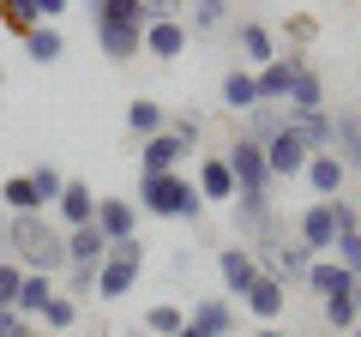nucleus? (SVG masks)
<instances>
[{
    "mask_svg": "<svg viewBox=\"0 0 361 337\" xmlns=\"http://www.w3.org/2000/svg\"><path fill=\"white\" fill-rule=\"evenodd\" d=\"M331 151H337V163H343V168H361V115H337Z\"/></svg>",
    "mask_w": 361,
    "mask_h": 337,
    "instance_id": "29",
    "label": "nucleus"
},
{
    "mask_svg": "<svg viewBox=\"0 0 361 337\" xmlns=\"http://www.w3.org/2000/svg\"><path fill=\"white\" fill-rule=\"evenodd\" d=\"M187 42H193L187 18H157V25H145V54H151V61H180Z\"/></svg>",
    "mask_w": 361,
    "mask_h": 337,
    "instance_id": "14",
    "label": "nucleus"
},
{
    "mask_svg": "<svg viewBox=\"0 0 361 337\" xmlns=\"http://www.w3.org/2000/svg\"><path fill=\"white\" fill-rule=\"evenodd\" d=\"M18 289H25V265L0 253V307H18Z\"/></svg>",
    "mask_w": 361,
    "mask_h": 337,
    "instance_id": "36",
    "label": "nucleus"
},
{
    "mask_svg": "<svg viewBox=\"0 0 361 337\" xmlns=\"http://www.w3.org/2000/svg\"><path fill=\"white\" fill-rule=\"evenodd\" d=\"M235 49H241V66L247 73H259L265 61H277V37H271L259 18H247V25H235Z\"/></svg>",
    "mask_w": 361,
    "mask_h": 337,
    "instance_id": "17",
    "label": "nucleus"
},
{
    "mask_svg": "<svg viewBox=\"0 0 361 337\" xmlns=\"http://www.w3.org/2000/svg\"><path fill=\"white\" fill-rule=\"evenodd\" d=\"M301 181L313 187V199H343L349 168L337 163V151H313V157H307V175H301Z\"/></svg>",
    "mask_w": 361,
    "mask_h": 337,
    "instance_id": "15",
    "label": "nucleus"
},
{
    "mask_svg": "<svg viewBox=\"0 0 361 337\" xmlns=\"http://www.w3.org/2000/svg\"><path fill=\"white\" fill-rule=\"evenodd\" d=\"M127 133H139V139L169 133V109L157 103V97H133V103H127Z\"/></svg>",
    "mask_w": 361,
    "mask_h": 337,
    "instance_id": "24",
    "label": "nucleus"
},
{
    "mask_svg": "<svg viewBox=\"0 0 361 337\" xmlns=\"http://www.w3.org/2000/svg\"><path fill=\"white\" fill-rule=\"evenodd\" d=\"M307 157H313V145H307V133L289 121L277 139L265 145V163H271V181H295V175H307Z\"/></svg>",
    "mask_w": 361,
    "mask_h": 337,
    "instance_id": "4",
    "label": "nucleus"
},
{
    "mask_svg": "<svg viewBox=\"0 0 361 337\" xmlns=\"http://www.w3.org/2000/svg\"><path fill=\"white\" fill-rule=\"evenodd\" d=\"M0 25L18 30V37H30V30H37V13H30V0H0Z\"/></svg>",
    "mask_w": 361,
    "mask_h": 337,
    "instance_id": "35",
    "label": "nucleus"
},
{
    "mask_svg": "<svg viewBox=\"0 0 361 337\" xmlns=\"http://www.w3.org/2000/svg\"><path fill=\"white\" fill-rule=\"evenodd\" d=\"M139 277H145V241H139V235H133V241H115V247L103 253V265H97V301L133 295Z\"/></svg>",
    "mask_w": 361,
    "mask_h": 337,
    "instance_id": "3",
    "label": "nucleus"
},
{
    "mask_svg": "<svg viewBox=\"0 0 361 337\" xmlns=\"http://www.w3.org/2000/svg\"><path fill=\"white\" fill-rule=\"evenodd\" d=\"M145 25H157V18H180V0H139Z\"/></svg>",
    "mask_w": 361,
    "mask_h": 337,
    "instance_id": "41",
    "label": "nucleus"
},
{
    "mask_svg": "<svg viewBox=\"0 0 361 337\" xmlns=\"http://www.w3.org/2000/svg\"><path fill=\"white\" fill-rule=\"evenodd\" d=\"M319 109H325V73L313 61H301L295 85H289V97H283V115L289 121H307V115H319Z\"/></svg>",
    "mask_w": 361,
    "mask_h": 337,
    "instance_id": "9",
    "label": "nucleus"
},
{
    "mask_svg": "<svg viewBox=\"0 0 361 337\" xmlns=\"http://www.w3.org/2000/svg\"><path fill=\"white\" fill-rule=\"evenodd\" d=\"M193 187L205 205H235V168L229 157H199L193 163Z\"/></svg>",
    "mask_w": 361,
    "mask_h": 337,
    "instance_id": "11",
    "label": "nucleus"
},
{
    "mask_svg": "<svg viewBox=\"0 0 361 337\" xmlns=\"http://www.w3.org/2000/svg\"><path fill=\"white\" fill-rule=\"evenodd\" d=\"M61 295L90 301V295H97V271H90V265H66V289H61Z\"/></svg>",
    "mask_w": 361,
    "mask_h": 337,
    "instance_id": "37",
    "label": "nucleus"
},
{
    "mask_svg": "<svg viewBox=\"0 0 361 337\" xmlns=\"http://www.w3.org/2000/svg\"><path fill=\"white\" fill-rule=\"evenodd\" d=\"M331 259L343 265V271H355V277H361V229L337 235V247H331Z\"/></svg>",
    "mask_w": 361,
    "mask_h": 337,
    "instance_id": "38",
    "label": "nucleus"
},
{
    "mask_svg": "<svg viewBox=\"0 0 361 337\" xmlns=\"http://www.w3.org/2000/svg\"><path fill=\"white\" fill-rule=\"evenodd\" d=\"M235 301L229 295H193V307H187V325L193 331H205V337H235Z\"/></svg>",
    "mask_w": 361,
    "mask_h": 337,
    "instance_id": "10",
    "label": "nucleus"
},
{
    "mask_svg": "<svg viewBox=\"0 0 361 337\" xmlns=\"http://www.w3.org/2000/svg\"><path fill=\"white\" fill-rule=\"evenodd\" d=\"M30 187H37L42 211H54V199L66 193V175H61V168H54V163H37V168H30Z\"/></svg>",
    "mask_w": 361,
    "mask_h": 337,
    "instance_id": "34",
    "label": "nucleus"
},
{
    "mask_svg": "<svg viewBox=\"0 0 361 337\" xmlns=\"http://www.w3.org/2000/svg\"><path fill=\"white\" fill-rule=\"evenodd\" d=\"M37 325H42V331H54V337H61V331H73V325H78V301L54 289V301L42 307V319H37Z\"/></svg>",
    "mask_w": 361,
    "mask_h": 337,
    "instance_id": "33",
    "label": "nucleus"
},
{
    "mask_svg": "<svg viewBox=\"0 0 361 337\" xmlns=\"http://www.w3.org/2000/svg\"><path fill=\"white\" fill-rule=\"evenodd\" d=\"M295 241H307L319 259H331V247H337V205L331 199H313V205L295 217Z\"/></svg>",
    "mask_w": 361,
    "mask_h": 337,
    "instance_id": "6",
    "label": "nucleus"
},
{
    "mask_svg": "<svg viewBox=\"0 0 361 337\" xmlns=\"http://www.w3.org/2000/svg\"><path fill=\"white\" fill-rule=\"evenodd\" d=\"M319 313H325V325H331V337H349V331L361 325L355 295H331V301H319Z\"/></svg>",
    "mask_w": 361,
    "mask_h": 337,
    "instance_id": "31",
    "label": "nucleus"
},
{
    "mask_svg": "<svg viewBox=\"0 0 361 337\" xmlns=\"http://www.w3.org/2000/svg\"><path fill=\"white\" fill-rule=\"evenodd\" d=\"M30 13H37V25H61L66 0H30Z\"/></svg>",
    "mask_w": 361,
    "mask_h": 337,
    "instance_id": "42",
    "label": "nucleus"
},
{
    "mask_svg": "<svg viewBox=\"0 0 361 337\" xmlns=\"http://www.w3.org/2000/svg\"><path fill=\"white\" fill-rule=\"evenodd\" d=\"M301 61H307V54H295V49H289V54H277V61H265V66H259V73H253L259 103H283V97H289V85H295V73H301Z\"/></svg>",
    "mask_w": 361,
    "mask_h": 337,
    "instance_id": "13",
    "label": "nucleus"
},
{
    "mask_svg": "<svg viewBox=\"0 0 361 337\" xmlns=\"http://www.w3.org/2000/svg\"><path fill=\"white\" fill-rule=\"evenodd\" d=\"M97 30V49L109 54V61H133V54H145V25H90Z\"/></svg>",
    "mask_w": 361,
    "mask_h": 337,
    "instance_id": "19",
    "label": "nucleus"
},
{
    "mask_svg": "<svg viewBox=\"0 0 361 337\" xmlns=\"http://www.w3.org/2000/svg\"><path fill=\"white\" fill-rule=\"evenodd\" d=\"M25 54H30L37 66H54V61L66 54V37H61V25H37V30L25 37Z\"/></svg>",
    "mask_w": 361,
    "mask_h": 337,
    "instance_id": "28",
    "label": "nucleus"
},
{
    "mask_svg": "<svg viewBox=\"0 0 361 337\" xmlns=\"http://www.w3.org/2000/svg\"><path fill=\"white\" fill-rule=\"evenodd\" d=\"M259 337H289V331H283V325H259Z\"/></svg>",
    "mask_w": 361,
    "mask_h": 337,
    "instance_id": "44",
    "label": "nucleus"
},
{
    "mask_svg": "<svg viewBox=\"0 0 361 337\" xmlns=\"http://www.w3.org/2000/svg\"><path fill=\"white\" fill-rule=\"evenodd\" d=\"M90 25H145L139 0H90Z\"/></svg>",
    "mask_w": 361,
    "mask_h": 337,
    "instance_id": "32",
    "label": "nucleus"
},
{
    "mask_svg": "<svg viewBox=\"0 0 361 337\" xmlns=\"http://www.w3.org/2000/svg\"><path fill=\"white\" fill-rule=\"evenodd\" d=\"M169 133H175V139H180V145H187V151H193V145H199V139H205V121H199V115H193V109H187V115H169Z\"/></svg>",
    "mask_w": 361,
    "mask_h": 337,
    "instance_id": "39",
    "label": "nucleus"
},
{
    "mask_svg": "<svg viewBox=\"0 0 361 337\" xmlns=\"http://www.w3.org/2000/svg\"><path fill=\"white\" fill-rule=\"evenodd\" d=\"M349 337H361V325H355V331H349Z\"/></svg>",
    "mask_w": 361,
    "mask_h": 337,
    "instance_id": "47",
    "label": "nucleus"
},
{
    "mask_svg": "<svg viewBox=\"0 0 361 337\" xmlns=\"http://www.w3.org/2000/svg\"><path fill=\"white\" fill-rule=\"evenodd\" d=\"M0 205L13 211V217H37L42 199H37V187H30V175H6V181H0Z\"/></svg>",
    "mask_w": 361,
    "mask_h": 337,
    "instance_id": "27",
    "label": "nucleus"
},
{
    "mask_svg": "<svg viewBox=\"0 0 361 337\" xmlns=\"http://www.w3.org/2000/svg\"><path fill=\"white\" fill-rule=\"evenodd\" d=\"M139 211L145 217H169V223H199L205 199H199L193 175H139Z\"/></svg>",
    "mask_w": 361,
    "mask_h": 337,
    "instance_id": "2",
    "label": "nucleus"
},
{
    "mask_svg": "<svg viewBox=\"0 0 361 337\" xmlns=\"http://www.w3.org/2000/svg\"><path fill=\"white\" fill-rule=\"evenodd\" d=\"M54 217H61V229H85V223H97V187L78 181V175H66V193L54 199Z\"/></svg>",
    "mask_w": 361,
    "mask_h": 337,
    "instance_id": "12",
    "label": "nucleus"
},
{
    "mask_svg": "<svg viewBox=\"0 0 361 337\" xmlns=\"http://www.w3.org/2000/svg\"><path fill=\"white\" fill-rule=\"evenodd\" d=\"M229 6H235V0H193L187 30H193V37H211V30H223V25H229Z\"/></svg>",
    "mask_w": 361,
    "mask_h": 337,
    "instance_id": "30",
    "label": "nucleus"
},
{
    "mask_svg": "<svg viewBox=\"0 0 361 337\" xmlns=\"http://www.w3.org/2000/svg\"><path fill=\"white\" fill-rule=\"evenodd\" d=\"M175 337H205V331H193V325H180V331H175Z\"/></svg>",
    "mask_w": 361,
    "mask_h": 337,
    "instance_id": "45",
    "label": "nucleus"
},
{
    "mask_svg": "<svg viewBox=\"0 0 361 337\" xmlns=\"http://www.w3.org/2000/svg\"><path fill=\"white\" fill-rule=\"evenodd\" d=\"M103 253H109V241H103V229L97 223H85V229H66V265H103Z\"/></svg>",
    "mask_w": 361,
    "mask_h": 337,
    "instance_id": "21",
    "label": "nucleus"
},
{
    "mask_svg": "<svg viewBox=\"0 0 361 337\" xmlns=\"http://www.w3.org/2000/svg\"><path fill=\"white\" fill-rule=\"evenodd\" d=\"M49 301H54V277H49V271H25V289H18V313L37 325Z\"/></svg>",
    "mask_w": 361,
    "mask_h": 337,
    "instance_id": "26",
    "label": "nucleus"
},
{
    "mask_svg": "<svg viewBox=\"0 0 361 337\" xmlns=\"http://www.w3.org/2000/svg\"><path fill=\"white\" fill-rule=\"evenodd\" d=\"M180 325H187V307H180V301H151L145 319H139V331L145 337H175Z\"/></svg>",
    "mask_w": 361,
    "mask_h": 337,
    "instance_id": "25",
    "label": "nucleus"
},
{
    "mask_svg": "<svg viewBox=\"0 0 361 337\" xmlns=\"http://www.w3.org/2000/svg\"><path fill=\"white\" fill-rule=\"evenodd\" d=\"M259 271H265V265H259L253 247H217V277H223V295H229V301L247 295Z\"/></svg>",
    "mask_w": 361,
    "mask_h": 337,
    "instance_id": "8",
    "label": "nucleus"
},
{
    "mask_svg": "<svg viewBox=\"0 0 361 337\" xmlns=\"http://www.w3.org/2000/svg\"><path fill=\"white\" fill-rule=\"evenodd\" d=\"M337 205V235H349V229H361V211L349 205V199H331Z\"/></svg>",
    "mask_w": 361,
    "mask_h": 337,
    "instance_id": "43",
    "label": "nucleus"
},
{
    "mask_svg": "<svg viewBox=\"0 0 361 337\" xmlns=\"http://www.w3.org/2000/svg\"><path fill=\"white\" fill-rule=\"evenodd\" d=\"M97 229L103 241H133L139 235V199H121V193H97Z\"/></svg>",
    "mask_w": 361,
    "mask_h": 337,
    "instance_id": "7",
    "label": "nucleus"
},
{
    "mask_svg": "<svg viewBox=\"0 0 361 337\" xmlns=\"http://www.w3.org/2000/svg\"><path fill=\"white\" fill-rule=\"evenodd\" d=\"M307 289L319 301H331V295H355V271H343L337 259H313V271H307Z\"/></svg>",
    "mask_w": 361,
    "mask_h": 337,
    "instance_id": "20",
    "label": "nucleus"
},
{
    "mask_svg": "<svg viewBox=\"0 0 361 337\" xmlns=\"http://www.w3.org/2000/svg\"><path fill=\"white\" fill-rule=\"evenodd\" d=\"M283 127H289L283 103H259L253 115H241V139H253V145H271V139H277Z\"/></svg>",
    "mask_w": 361,
    "mask_h": 337,
    "instance_id": "23",
    "label": "nucleus"
},
{
    "mask_svg": "<svg viewBox=\"0 0 361 337\" xmlns=\"http://www.w3.org/2000/svg\"><path fill=\"white\" fill-rule=\"evenodd\" d=\"M313 259H319V253H313L307 241H277V247H271V271L283 277L289 289H295V283H307V271H313Z\"/></svg>",
    "mask_w": 361,
    "mask_h": 337,
    "instance_id": "18",
    "label": "nucleus"
},
{
    "mask_svg": "<svg viewBox=\"0 0 361 337\" xmlns=\"http://www.w3.org/2000/svg\"><path fill=\"white\" fill-rule=\"evenodd\" d=\"M241 307L253 313L259 325H277V319L289 313V283H283L277 271H259V277H253V289L241 295Z\"/></svg>",
    "mask_w": 361,
    "mask_h": 337,
    "instance_id": "5",
    "label": "nucleus"
},
{
    "mask_svg": "<svg viewBox=\"0 0 361 337\" xmlns=\"http://www.w3.org/2000/svg\"><path fill=\"white\" fill-rule=\"evenodd\" d=\"M355 307H361V277H355Z\"/></svg>",
    "mask_w": 361,
    "mask_h": 337,
    "instance_id": "46",
    "label": "nucleus"
},
{
    "mask_svg": "<svg viewBox=\"0 0 361 337\" xmlns=\"http://www.w3.org/2000/svg\"><path fill=\"white\" fill-rule=\"evenodd\" d=\"M223 109H229V115H253L259 109V85H253L247 66H229V73H223Z\"/></svg>",
    "mask_w": 361,
    "mask_h": 337,
    "instance_id": "22",
    "label": "nucleus"
},
{
    "mask_svg": "<svg viewBox=\"0 0 361 337\" xmlns=\"http://www.w3.org/2000/svg\"><path fill=\"white\" fill-rule=\"evenodd\" d=\"M180 163H187V145H180L175 133H157V139H145V151H139V175H175Z\"/></svg>",
    "mask_w": 361,
    "mask_h": 337,
    "instance_id": "16",
    "label": "nucleus"
},
{
    "mask_svg": "<svg viewBox=\"0 0 361 337\" xmlns=\"http://www.w3.org/2000/svg\"><path fill=\"white\" fill-rule=\"evenodd\" d=\"M6 259H18L25 271H66V229H54L49 211H37V217H13L6 223Z\"/></svg>",
    "mask_w": 361,
    "mask_h": 337,
    "instance_id": "1",
    "label": "nucleus"
},
{
    "mask_svg": "<svg viewBox=\"0 0 361 337\" xmlns=\"http://www.w3.org/2000/svg\"><path fill=\"white\" fill-rule=\"evenodd\" d=\"M30 331H37V325H30L18 307H0V337H30Z\"/></svg>",
    "mask_w": 361,
    "mask_h": 337,
    "instance_id": "40",
    "label": "nucleus"
}]
</instances>
